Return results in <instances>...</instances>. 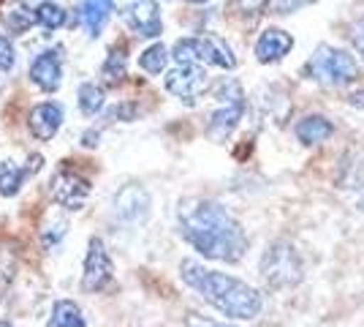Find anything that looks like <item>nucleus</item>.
I'll use <instances>...</instances> for the list:
<instances>
[{"mask_svg":"<svg viewBox=\"0 0 364 327\" xmlns=\"http://www.w3.org/2000/svg\"><path fill=\"white\" fill-rule=\"evenodd\" d=\"M180 234L204 256L215 262H240L247 251L242 224L215 199L191 197L177 204Z\"/></svg>","mask_w":364,"mask_h":327,"instance_id":"f257e3e1","label":"nucleus"},{"mask_svg":"<svg viewBox=\"0 0 364 327\" xmlns=\"http://www.w3.org/2000/svg\"><path fill=\"white\" fill-rule=\"evenodd\" d=\"M180 276L193 292H198L223 316L256 319L258 313L264 311V295L242 279L226 276L220 270H210L196 259H182Z\"/></svg>","mask_w":364,"mask_h":327,"instance_id":"f03ea898","label":"nucleus"},{"mask_svg":"<svg viewBox=\"0 0 364 327\" xmlns=\"http://www.w3.org/2000/svg\"><path fill=\"white\" fill-rule=\"evenodd\" d=\"M261 276L272 289H291L304 279V262L289 240H274L261 256Z\"/></svg>","mask_w":364,"mask_h":327,"instance_id":"7ed1b4c3","label":"nucleus"},{"mask_svg":"<svg viewBox=\"0 0 364 327\" xmlns=\"http://www.w3.org/2000/svg\"><path fill=\"white\" fill-rule=\"evenodd\" d=\"M215 98H218V109L210 115L207 137L213 142H226L245 115L242 85L237 79H220L215 88Z\"/></svg>","mask_w":364,"mask_h":327,"instance_id":"20e7f679","label":"nucleus"},{"mask_svg":"<svg viewBox=\"0 0 364 327\" xmlns=\"http://www.w3.org/2000/svg\"><path fill=\"white\" fill-rule=\"evenodd\" d=\"M171 58L177 63H196V66H218V68H234L237 58L226 41L215 38V36H193V38H180Z\"/></svg>","mask_w":364,"mask_h":327,"instance_id":"39448f33","label":"nucleus"},{"mask_svg":"<svg viewBox=\"0 0 364 327\" xmlns=\"http://www.w3.org/2000/svg\"><path fill=\"white\" fill-rule=\"evenodd\" d=\"M307 68L318 82L329 85V88H343V85H348V82L359 77L356 61L350 58L348 52L334 47H318V52L307 63Z\"/></svg>","mask_w":364,"mask_h":327,"instance_id":"423d86ee","label":"nucleus"},{"mask_svg":"<svg viewBox=\"0 0 364 327\" xmlns=\"http://www.w3.org/2000/svg\"><path fill=\"white\" fill-rule=\"evenodd\" d=\"M114 279V265L109 256L107 246L101 237H92L87 246V256H85V276H82V286L87 292H104Z\"/></svg>","mask_w":364,"mask_h":327,"instance_id":"0eeeda50","label":"nucleus"},{"mask_svg":"<svg viewBox=\"0 0 364 327\" xmlns=\"http://www.w3.org/2000/svg\"><path fill=\"white\" fill-rule=\"evenodd\" d=\"M166 90L185 104H196L198 95L207 90V71L196 63H180L166 74Z\"/></svg>","mask_w":364,"mask_h":327,"instance_id":"6e6552de","label":"nucleus"},{"mask_svg":"<svg viewBox=\"0 0 364 327\" xmlns=\"http://www.w3.org/2000/svg\"><path fill=\"white\" fill-rule=\"evenodd\" d=\"M90 197V180L76 172H58L52 180V199L65 210H82Z\"/></svg>","mask_w":364,"mask_h":327,"instance_id":"1a4fd4ad","label":"nucleus"},{"mask_svg":"<svg viewBox=\"0 0 364 327\" xmlns=\"http://www.w3.org/2000/svg\"><path fill=\"white\" fill-rule=\"evenodd\" d=\"M150 194L144 191V186L131 183V186H122L114 197V216L125 221V224H139L150 216Z\"/></svg>","mask_w":364,"mask_h":327,"instance_id":"9d476101","label":"nucleus"},{"mask_svg":"<svg viewBox=\"0 0 364 327\" xmlns=\"http://www.w3.org/2000/svg\"><path fill=\"white\" fill-rule=\"evenodd\" d=\"M125 22L128 28L144 38H158L164 33V22H161V9L152 0H136L134 6L125 9Z\"/></svg>","mask_w":364,"mask_h":327,"instance_id":"9b49d317","label":"nucleus"},{"mask_svg":"<svg viewBox=\"0 0 364 327\" xmlns=\"http://www.w3.org/2000/svg\"><path fill=\"white\" fill-rule=\"evenodd\" d=\"M63 120H65V109H63L58 101H44V104H36V107L31 109L28 125H31V131L36 140L46 142L60 131Z\"/></svg>","mask_w":364,"mask_h":327,"instance_id":"f8f14e48","label":"nucleus"},{"mask_svg":"<svg viewBox=\"0 0 364 327\" xmlns=\"http://www.w3.org/2000/svg\"><path fill=\"white\" fill-rule=\"evenodd\" d=\"M31 79L46 90V93H55L63 82V58L60 49H46L41 52L31 66Z\"/></svg>","mask_w":364,"mask_h":327,"instance_id":"ddd939ff","label":"nucleus"},{"mask_svg":"<svg viewBox=\"0 0 364 327\" xmlns=\"http://www.w3.org/2000/svg\"><path fill=\"white\" fill-rule=\"evenodd\" d=\"M294 47V38H291L286 31H277V28H269V31L261 33V38L256 41V58L261 63H274L280 58H286Z\"/></svg>","mask_w":364,"mask_h":327,"instance_id":"4468645a","label":"nucleus"},{"mask_svg":"<svg viewBox=\"0 0 364 327\" xmlns=\"http://www.w3.org/2000/svg\"><path fill=\"white\" fill-rule=\"evenodd\" d=\"M114 11V0H85L82 3V28L90 38H98Z\"/></svg>","mask_w":364,"mask_h":327,"instance_id":"2eb2a0df","label":"nucleus"},{"mask_svg":"<svg viewBox=\"0 0 364 327\" xmlns=\"http://www.w3.org/2000/svg\"><path fill=\"white\" fill-rule=\"evenodd\" d=\"M334 134L332 120H326L323 115H307L304 120L296 123V140L302 145H318V142H326Z\"/></svg>","mask_w":364,"mask_h":327,"instance_id":"dca6fc26","label":"nucleus"},{"mask_svg":"<svg viewBox=\"0 0 364 327\" xmlns=\"http://www.w3.org/2000/svg\"><path fill=\"white\" fill-rule=\"evenodd\" d=\"M46 327H87V319L74 300H58L52 306V316Z\"/></svg>","mask_w":364,"mask_h":327,"instance_id":"f3484780","label":"nucleus"},{"mask_svg":"<svg viewBox=\"0 0 364 327\" xmlns=\"http://www.w3.org/2000/svg\"><path fill=\"white\" fill-rule=\"evenodd\" d=\"M3 25L11 33H28L36 25V11L25 0H16L3 11Z\"/></svg>","mask_w":364,"mask_h":327,"instance_id":"a211bd4d","label":"nucleus"},{"mask_svg":"<svg viewBox=\"0 0 364 327\" xmlns=\"http://www.w3.org/2000/svg\"><path fill=\"white\" fill-rule=\"evenodd\" d=\"M79 109H82V115H95V112H101L104 109V101H107V95H104V88H98L95 82H82L79 85Z\"/></svg>","mask_w":364,"mask_h":327,"instance_id":"6ab92c4d","label":"nucleus"},{"mask_svg":"<svg viewBox=\"0 0 364 327\" xmlns=\"http://www.w3.org/2000/svg\"><path fill=\"white\" fill-rule=\"evenodd\" d=\"M25 175L28 172L19 170L14 161H3L0 164V197H14L25 183Z\"/></svg>","mask_w":364,"mask_h":327,"instance_id":"aec40b11","label":"nucleus"},{"mask_svg":"<svg viewBox=\"0 0 364 327\" xmlns=\"http://www.w3.org/2000/svg\"><path fill=\"white\" fill-rule=\"evenodd\" d=\"M65 19H68L65 9L58 6V3H52V0H44V3L36 9V22H38L41 28H46V31H58V28H63Z\"/></svg>","mask_w":364,"mask_h":327,"instance_id":"412c9836","label":"nucleus"},{"mask_svg":"<svg viewBox=\"0 0 364 327\" xmlns=\"http://www.w3.org/2000/svg\"><path fill=\"white\" fill-rule=\"evenodd\" d=\"M168 63V52L164 44H152L139 55V66L147 71V74H161Z\"/></svg>","mask_w":364,"mask_h":327,"instance_id":"4be33fe9","label":"nucleus"},{"mask_svg":"<svg viewBox=\"0 0 364 327\" xmlns=\"http://www.w3.org/2000/svg\"><path fill=\"white\" fill-rule=\"evenodd\" d=\"M101 77H104L107 85H120L122 79H125V55H122L120 47H114L109 52L107 63L101 68Z\"/></svg>","mask_w":364,"mask_h":327,"instance_id":"5701e85b","label":"nucleus"},{"mask_svg":"<svg viewBox=\"0 0 364 327\" xmlns=\"http://www.w3.org/2000/svg\"><path fill=\"white\" fill-rule=\"evenodd\" d=\"M14 61H16V55H14L11 41L0 33V71H11V68H14Z\"/></svg>","mask_w":364,"mask_h":327,"instance_id":"b1692460","label":"nucleus"},{"mask_svg":"<svg viewBox=\"0 0 364 327\" xmlns=\"http://www.w3.org/2000/svg\"><path fill=\"white\" fill-rule=\"evenodd\" d=\"M316 0H274V11L277 14H291V11H299L302 6H310Z\"/></svg>","mask_w":364,"mask_h":327,"instance_id":"393cba45","label":"nucleus"},{"mask_svg":"<svg viewBox=\"0 0 364 327\" xmlns=\"http://www.w3.org/2000/svg\"><path fill=\"white\" fill-rule=\"evenodd\" d=\"M185 327H234V325H226V322H215V319L198 316V313H188V319H185Z\"/></svg>","mask_w":364,"mask_h":327,"instance_id":"a878e982","label":"nucleus"},{"mask_svg":"<svg viewBox=\"0 0 364 327\" xmlns=\"http://www.w3.org/2000/svg\"><path fill=\"white\" fill-rule=\"evenodd\" d=\"M134 115H136L134 104H120V107H114L109 112V118H120V120H134Z\"/></svg>","mask_w":364,"mask_h":327,"instance_id":"bb28decb","label":"nucleus"},{"mask_svg":"<svg viewBox=\"0 0 364 327\" xmlns=\"http://www.w3.org/2000/svg\"><path fill=\"white\" fill-rule=\"evenodd\" d=\"M353 44H356V49H359V55L364 58V19L353 28Z\"/></svg>","mask_w":364,"mask_h":327,"instance_id":"cd10ccee","label":"nucleus"},{"mask_svg":"<svg viewBox=\"0 0 364 327\" xmlns=\"http://www.w3.org/2000/svg\"><path fill=\"white\" fill-rule=\"evenodd\" d=\"M240 6H242L245 11H253L256 14V11H261L267 6V0H240Z\"/></svg>","mask_w":364,"mask_h":327,"instance_id":"c85d7f7f","label":"nucleus"},{"mask_svg":"<svg viewBox=\"0 0 364 327\" xmlns=\"http://www.w3.org/2000/svg\"><path fill=\"white\" fill-rule=\"evenodd\" d=\"M348 104L350 107L364 109V90H353V93H348Z\"/></svg>","mask_w":364,"mask_h":327,"instance_id":"c756f323","label":"nucleus"},{"mask_svg":"<svg viewBox=\"0 0 364 327\" xmlns=\"http://www.w3.org/2000/svg\"><path fill=\"white\" fill-rule=\"evenodd\" d=\"M82 145H85V147H95V145H98V131L85 134V137H82Z\"/></svg>","mask_w":364,"mask_h":327,"instance_id":"7c9ffc66","label":"nucleus"},{"mask_svg":"<svg viewBox=\"0 0 364 327\" xmlns=\"http://www.w3.org/2000/svg\"><path fill=\"white\" fill-rule=\"evenodd\" d=\"M188 3H207V0H188Z\"/></svg>","mask_w":364,"mask_h":327,"instance_id":"2f4dec72","label":"nucleus"},{"mask_svg":"<svg viewBox=\"0 0 364 327\" xmlns=\"http://www.w3.org/2000/svg\"><path fill=\"white\" fill-rule=\"evenodd\" d=\"M359 207H362V210H364V194H362V202H359Z\"/></svg>","mask_w":364,"mask_h":327,"instance_id":"473e14b6","label":"nucleus"},{"mask_svg":"<svg viewBox=\"0 0 364 327\" xmlns=\"http://www.w3.org/2000/svg\"><path fill=\"white\" fill-rule=\"evenodd\" d=\"M0 327H11V325H9V322H0Z\"/></svg>","mask_w":364,"mask_h":327,"instance_id":"72a5a7b5","label":"nucleus"}]
</instances>
